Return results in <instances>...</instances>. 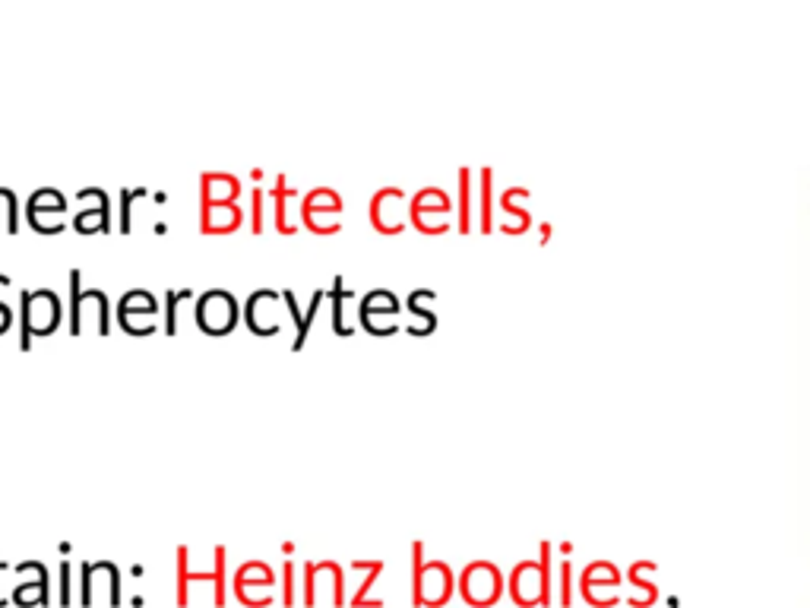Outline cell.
I'll return each instance as SVG.
<instances>
[{
	"label": "cell",
	"instance_id": "cell-10",
	"mask_svg": "<svg viewBox=\"0 0 810 608\" xmlns=\"http://www.w3.org/2000/svg\"><path fill=\"white\" fill-rule=\"evenodd\" d=\"M83 292H80V270H70V333L80 336L83 323H80V308H83Z\"/></svg>",
	"mask_w": 810,
	"mask_h": 608
},
{
	"label": "cell",
	"instance_id": "cell-13",
	"mask_svg": "<svg viewBox=\"0 0 810 608\" xmlns=\"http://www.w3.org/2000/svg\"><path fill=\"white\" fill-rule=\"evenodd\" d=\"M380 570H383V561H371V567H368V580H364V583H361V589H358V593L352 596V605H364V602L371 605V599H368V589H371V586H374V580L380 577Z\"/></svg>",
	"mask_w": 810,
	"mask_h": 608
},
{
	"label": "cell",
	"instance_id": "cell-7",
	"mask_svg": "<svg viewBox=\"0 0 810 608\" xmlns=\"http://www.w3.org/2000/svg\"><path fill=\"white\" fill-rule=\"evenodd\" d=\"M45 200H48V190H38V194H32V200H29V222L35 225V232L54 235V232H61V225H54L51 216H64L67 200L64 197H57L54 203H45Z\"/></svg>",
	"mask_w": 810,
	"mask_h": 608
},
{
	"label": "cell",
	"instance_id": "cell-19",
	"mask_svg": "<svg viewBox=\"0 0 810 608\" xmlns=\"http://www.w3.org/2000/svg\"><path fill=\"white\" fill-rule=\"evenodd\" d=\"M0 570H7V564H0ZM4 602H7V599H4V596H0V605H4Z\"/></svg>",
	"mask_w": 810,
	"mask_h": 608
},
{
	"label": "cell",
	"instance_id": "cell-14",
	"mask_svg": "<svg viewBox=\"0 0 810 608\" xmlns=\"http://www.w3.org/2000/svg\"><path fill=\"white\" fill-rule=\"evenodd\" d=\"M178 301H190V292H168V304H165L168 323H165V333H178V330H175V311H178Z\"/></svg>",
	"mask_w": 810,
	"mask_h": 608
},
{
	"label": "cell",
	"instance_id": "cell-12",
	"mask_svg": "<svg viewBox=\"0 0 810 608\" xmlns=\"http://www.w3.org/2000/svg\"><path fill=\"white\" fill-rule=\"evenodd\" d=\"M212 583H216V605L225 602V548H216V570H212Z\"/></svg>",
	"mask_w": 810,
	"mask_h": 608
},
{
	"label": "cell",
	"instance_id": "cell-2",
	"mask_svg": "<svg viewBox=\"0 0 810 608\" xmlns=\"http://www.w3.org/2000/svg\"><path fill=\"white\" fill-rule=\"evenodd\" d=\"M238 301L222 289H212L197 304V323L209 336H225L238 323Z\"/></svg>",
	"mask_w": 810,
	"mask_h": 608
},
{
	"label": "cell",
	"instance_id": "cell-4",
	"mask_svg": "<svg viewBox=\"0 0 810 608\" xmlns=\"http://www.w3.org/2000/svg\"><path fill=\"white\" fill-rule=\"evenodd\" d=\"M462 596L475 605H488L491 599H497L500 593V577L497 570H491L488 564H472L466 574H462Z\"/></svg>",
	"mask_w": 810,
	"mask_h": 608
},
{
	"label": "cell",
	"instance_id": "cell-3",
	"mask_svg": "<svg viewBox=\"0 0 810 608\" xmlns=\"http://www.w3.org/2000/svg\"><path fill=\"white\" fill-rule=\"evenodd\" d=\"M339 213H342V197L330 187L311 190V194H307L304 203H301V216H304L307 228L317 232V235H336L339 232V222H336Z\"/></svg>",
	"mask_w": 810,
	"mask_h": 608
},
{
	"label": "cell",
	"instance_id": "cell-8",
	"mask_svg": "<svg viewBox=\"0 0 810 608\" xmlns=\"http://www.w3.org/2000/svg\"><path fill=\"white\" fill-rule=\"evenodd\" d=\"M273 586H276V574L263 561H250L235 574V596L241 602L250 596V589H266V593H273Z\"/></svg>",
	"mask_w": 810,
	"mask_h": 608
},
{
	"label": "cell",
	"instance_id": "cell-17",
	"mask_svg": "<svg viewBox=\"0 0 810 608\" xmlns=\"http://www.w3.org/2000/svg\"><path fill=\"white\" fill-rule=\"evenodd\" d=\"M254 232H263V190H254Z\"/></svg>",
	"mask_w": 810,
	"mask_h": 608
},
{
	"label": "cell",
	"instance_id": "cell-16",
	"mask_svg": "<svg viewBox=\"0 0 810 608\" xmlns=\"http://www.w3.org/2000/svg\"><path fill=\"white\" fill-rule=\"evenodd\" d=\"M121 232H130V200H133V190H124L121 194Z\"/></svg>",
	"mask_w": 810,
	"mask_h": 608
},
{
	"label": "cell",
	"instance_id": "cell-18",
	"mask_svg": "<svg viewBox=\"0 0 810 608\" xmlns=\"http://www.w3.org/2000/svg\"><path fill=\"white\" fill-rule=\"evenodd\" d=\"M70 564H61V605H70Z\"/></svg>",
	"mask_w": 810,
	"mask_h": 608
},
{
	"label": "cell",
	"instance_id": "cell-9",
	"mask_svg": "<svg viewBox=\"0 0 810 608\" xmlns=\"http://www.w3.org/2000/svg\"><path fill=\"white\" fill-rule=\"evenodd\" d=\"M13 602L16 605H48L51 602V593H48V570H42V577L38 580H26L13 589Z\"/></svg>",
	"mask_w": 810,
	"mask_h": 608
},
{
	"label": "cell",
	"instance_id": "cell-11",
	"mask_svg": "<svg viewBox=\"0 0 810 608\" xmlns=\"http://www.w3.org/2000/svg\"><path fill=\"white\" fill-rule=\"evenodd\" d=\"M330 295H333V330H336L339 336H349L352 330L345 327V320H342V298L349 295V292L342 289V276L336 279V285H333V292H330Z\"/></svg>",
	"mask_w": 810,
	"mask_h": 608
},
{
	"label": "cell",
	"instance_id": "cell-5",
	"mask_svg": "<svg viewBox=\"0 0 810 608\" xmlns=\"http://www.w3.org/2000/svg\"><path fill=\"white\" fill-rule=\"evenodd\" d=\"M244 213L238 203H203L200 206V225L206 235H228L241 228Z\"/></svg>",
	"mask_w": 810,
	"mask_h": 608
},
{
	"label": "cell",
	"instance_id": "cell-1",
	"mask_svg": "<svg viewBox=\"0 0 810 608\" xmlns=\"http://www.w3.org/2000/svg\"><path fill=\"white\" fill-rule=\"evenodd\" d=\"M453 593L450 567L431 561L421 564V545H415V570H412V602L415 605H440Z\"/></svg>",
	"mask_w": 810,
	"mask_h": 608
},
{
	"label": "cell",
	"instance_id": "cell-6",
	"mask_svg": "<svg viewBox=\"0 0 810 608\" xmlns=\"http://www.w3.org/2000/svg\"><path fill=\"white\" fill-rule=\"evenodd\" d=\"M200 197L203 203H238L241 184L228 171H206L200 178Z\"/></svg>",
	"mask_w": 810,
	"mask_h": 608
},
{
	"label": "cell",
	"instance_id": "cell-15",
	"mask_svg": "<svg viewBox=\"0 0 810 608\" xmlns=\"http://www.w3.org/2000/svg\"><path fill=\"white\" fill-rule=\"evenodd\" d=\"M282 574H285V596H282V602L292 608V602H295V567H292V561H285Z\"/></svg>",
	"mask_w": 810,
	"mask_h": 608
}]
</instances>
